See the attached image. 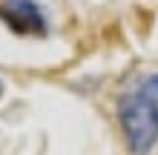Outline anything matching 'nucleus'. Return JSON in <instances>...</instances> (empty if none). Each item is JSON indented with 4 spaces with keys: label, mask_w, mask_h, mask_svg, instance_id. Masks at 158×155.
<instances>
[{
    "label": "nucleus",
    "mask_w": 158,
    "mask_h": 155,
    "mask_svg": "<svg viewBox=\"0 0 158 155\" xmlns=\"http://www.w3.org/2000/svg\"><path fill=\"white\" fill-rule=\"evenodd\" d=\"M127 144L135 155H147L158 141V104L150 95H127L118 106Z\"/></svg>",
    "instance_id": "1"
},
{
    "label": "nucleus",
    "mask_w": 158,
    "mask_h": 155,
    "mask_svg": "<svg viewBox=\"0 0 158 155\" xmlns=\"http://www.w3.org/2000/svg\"><path fill=\"white\" fill-rule=\"evenodd\" d=\"M3 14L17 32H29V35H43L46 32V20H43L40 9L35 3H29V0H9L3 6Z\"/></svg>",
    "instance_id": "2"
},
{
    "label": "nucleus",
    "mask_w": 158,
    "mask_h": 155,
    "mask_svg": "<svg viewBox=\"0 0 158 155\" xmlns=\"http://www.w3.org/2000/svg\"><path fill=\"white\" fill-rule=\"evenodd\" d=\"M144 95H150L152 101L158 104V75H152V78H150V80L144 84Z\"/></svg>",
    "instance_id": "3"
},
{
    "label": "nucleus",
    "mask_w": 158,
    "mask_h": 155,
    "mask_svg": "<svg viewBox=\"0 0 158 155\" xmlns=\"http://www.w3.org/2000/svg\"><path fill=\"white\" fill-rule=\"evenodd\" d=\"M0 95H3V84H0Z\"/></svg>",
    "instance_id": "4"
}]
</instances>
